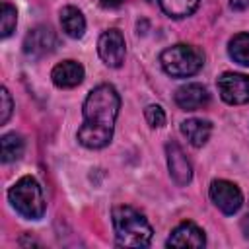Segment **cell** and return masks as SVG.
<instances>
[{"instance_id": "obj_1", "label": "cell", "mask_w": 249, "mask_h": 249, "mask_svg": "<svg viewBox=\"0 0 249 249\" xmlns=\"http://www.w3.org/2000/svg\"><path fill=\"white\" fill-rule=\"evenodd\" d=\"M119 107L121 99L113 86L101 84L93 88L84 101V123L78 130L80 144L91 150L107 146L113 138Z\"/></svg>"}, {"instance_id": "obj_2", "label": "cell", "mask_w": 249, "mask_h": 249, "mask_svg": "<svg viewBox=\"0 0 249 249\" xmlns=\"http://www.w3.org/2000/svg\"><path fill=\"white\" fill-rule=\"evenodd\" d=\"M113 228H115V237L119 245L146 247L152 239V226L132 206L113 208Z\"/></svg>"}, {"instance_id": "obj_3", "label": "cell", "mask_w": 249, "mask_h": 249, "mask_svg": "<svg viewBox=\"0 0 249 249\" xmlns=\"http://www.w3.org/2000/svg\"><path fill=\"white\" fill-rule=\"evenodd\" d=\"M8 198L16 212H19L27 220H39L45 214V198L41 185L31 175H25L16 181V185L8 191Z\"/></svg>"}, {"instance_id": "obj_4", "label": "cell", "mask_w": 249, "mask_h": 249, "mask_svg": "<svg viewBox=\"0 0 249 249\" xmlns=\"http://www.w3.org/2000/svg\"><path fill=\"white\" fill-rule=\"evenodd\" d=\"M161 68L173 78H187L196 74L204 64V54L193 45H173L160 54Z\"/></svg>"}, {"instance_id": "obj_5", "label": "cell", "mask_w": 249, "mask_h": 249, "mask_svg": "<svg viewBox=\"0 0 249 249\" xmlns=\"http://www.w3.org/2000/svg\"><path fill=\"white\" fill-rule=\"evenodd\" d=\"M218 91L230 105H243L249 101V76L237 72H224L218 78Z\"/></svg>"}, {"instance_id": "obj_6", "label": "cell", "mask_w": 249, "mask_h": 249, "mask_svg": "<svg viewBox=\"0 0 249 249\" xmlns=\"http://www.w3.org/2000/svg\"><path fill=\"white\" fill-rule=\"evenodd\" d=\"M210 200L224 212V214H235L241 204H243V195L241 191L230 183V181H224V179H218V181H212L210 185Z\"/></svg>"}, {"instance_id": "obj_7", "label": "cell", "mask_w": 249, "mask_h": 249, "mask_svg": "<svg viewBox=\"0 0 249 249\" xmlns=\"http://www.w3.org/2000/svg\"><path fill=\"white\" fill-rule=\"evenodd\" d=\"M54 47H56V35L47 25L33 27L23 39V53L31 58H43L51 54Z\"/></svg>"}, {"instance_id": "obj_8", "label": "cell", "mask_w": 249, "mask_h": 249, "mask_svg": "<svg viewBox=\"0 0 249 249\" xmlns=\"http://www.w3.org/2000/svg\"><path fill=\"white\" fill-rule=\"evenodd\" d=\"M97 53L107 66L119 68L124 62V37H123V33L119 29L103 31L99 41H97Z\"/></svg>"}, {"instance_id": "obj_9", "label": "cell", "mask_w": 249, "mask_h": 249, "mask_svg": "<svg viewBox=\"0 0 249 249\" xmlns=\"http://www.w3.org/2000/svg\"><path fill=\"white\" fill-rule=\"evenodd\" d=\"M165 154H167V167H169V175L173 177V181L177 185H187L193 177V167L191 161L187 160L185 152L179 148V144L169 142L165 146Z\"/></svg>"}, {"instance_id": "obj_10", "label": "cell", "mask_w": 249, "mask_h": 249, "mask_svg": "<svg viewBox=\"0 0 249 249\" xmlns=\"http://www.w3.org/2000/svg\"><path fill=\"white\" fill-rule=\"evenodd\" d=\"M204 243H206L204 231L198 226H195L193 222L179 224L167 239V247H195V249H198V247H204Z\"/></svg>"}, {"instance_id": "obj_11", "label": "cell", "mask_w": 249, "mask_h": 249, "mask_svg": "<svg viewBox=\"0 0 249 249\" xmlns=\"http://www.w3.org/2000/svg\"><path fill=\"white\" fill-rule=\"evenodd\" d=\"M208 101H210V95H208L206 88L200 86V84H187V86H181L175 91V103L183 111L202 109V107L208 105Z\"/></svg>"}, {"instance_id": "obj_12", "label": "cell", "mask_w": 249, "mask_h": 249, "mask_svg": "<svg viewBox=\"0 0 249 249\" xmlns=\"http://www.w3.org/2000/svg\"><path fill=\"white\" fill-rule=\"evenodd\" d=\"M51 78H53V84L56 88H62V89L76 88L84 80V68L76 60H64L53 68Z\"/></svg>"}, {"instance_id": "obj_13", "label": "cell", "mask_w": 249, "mask_h": 249, "mask_svg": "<svg viewBox=\"0 0 249 249\" xmlns=\"http://www.w3.org/2000/svg\"><path fill=\"white\" fill-rule=\"evenodd\" d=\"M181 132L185 134V138L195 148H200L210 138L212 124H210V121H204V119H189V121H183L181 123Z\"/></svg>"}, {"instance_id": "obj_14", "label": "cell", "mask_w": 249, "mask_h": 249, "mask_svg": "<svg viewBox=\"0 0 249 249\" xmlns=\"http://www.w3.org/2000/svg\"><path fill=\"white\" fill-rule=\"evenodd\" d=\"M60 25H62L64 33L74 39H80L86 31V19H84L82 12L74 6H66L60 10Z\"/></svg>"}, {"instance_id": "obj_15", "label": "cell", "mask_w": 249, "mask_h": 249, "mask_svg": "<svg viewBox=\"0 0 249 249\" xmlns=\"http://www.w3.org/2000/svg\"><path fill=\"white\" fill-rule=\"evenodd\" d=\"M230 56L243 66H249V33H237L230 39L228 45Z\"/></svg>"}, {"instance_id": "obj_16", "label": "cell", "mask_w": 249, "mask_h": 249, "mask_svg": "<svg viewBox=\"0 0 249 249\" xmlns=\"http://www.w3.org/2000/svg\"><path fill=\"white\" fill-rule=\"evenodd\" d=\"M23 148H25V144L19 134H16V132L4 134L2 136V161L10 163V161L19 160L23 154Z\"/></svg>"}, {"instance_id": "obj_17", "label": "cell", "mask_w": 249, "mask_h": 249, "mask_svg": "<svg viewBox=\"0 0 249 249\" xmlns=\"http://www.w3.org/2000/svg\"><path fill=\"white\" fill-rule=\"evenodd\" d=\"M158 2L161 10L171 18H187L198 6V0H158Z\"/></svg>"}, {"instance_id": "obj_18", "label": "cell", "mask_w": 249, "mask_h": 249, "mask_svg": "<svg viewBox=\"0 0 249 249\" xmlns=\"http://www.w3.org/2000/svg\"><path fill=\"white\" fill-rule=\"evenodd\" d=\"M16 21H18V12H16V8H14L12 4L4 2V4H2V16H0V29H2L0 35H2L4 39L12 35V31L16 29Z\"/></svg>"}, {"instance_id": "obj_19", "label": "cell", "mask_w": 249, "mask_h": 249, "mask_svg": "<svg viewBox=\"0 0 249 249\" xmlns=\"http://www.w3.org/2000/svg\"><path fill=\"white\" fill-rule=\"evenodd\" d=\"M144 117H146V121L152 128H160V126L165 124V113L160 105H148L146 111H144Z\"/></svg>"}, {"instance_id": "obj_20", "label": "cell", "mask_w": 249, "mask_h": 249, "mask_svg": "<svg viewBox=\"0 0 249 249\" xmlns=\"http://www.w3.org/2000/svg\"><path fill=\"white\" fill-rule=\"evenodd\" d=\"M12 107H14V103H12L10 91L6 88H2L0 89V124H6L8 123V119L12 115Z\"/></svg>"}, {"instance_id": "obj_21", "label": "cell", "mask_w": 249, "mask_h": 249, "mask_svg": "<svg viewBox=\"0 0 249 249\" xmlns=\"http://www.w3.org/2000/svg\"><path fill=\"white\" fill-rule=\"evenodd\" d=\"M230 6L233 10H247L249 8V0H230Z\"/></svg>"}, {"instance_id": "obj_22", "label": "cell", "mask_w": 249, "mask_h": 249, "mask_svg": "<svg viewBox=\"0 0 249 249\" xmlns=\"http://www.w3.org/2000/svg\"><path fill=\"white\" fill-rule=\"evenodd\" d=\"M241 230H243V233H245V237H249V212L243 216V220H241Z\"/></svg>"}, {"instance_id": "obj_23", "label": "cell", "mask_w": 249, "mask_h": 249, "mask_svg": "<svg viewBox=\"0 0 249 249\" xmlns=\"http://www.w3.org/2000/svg\"><path fill=\"white\" fill-rule=\"evenodd\" d=\"M124 0H101V4L105 6V8H117V6H121Z\"/></svg>"}]
</instances>
